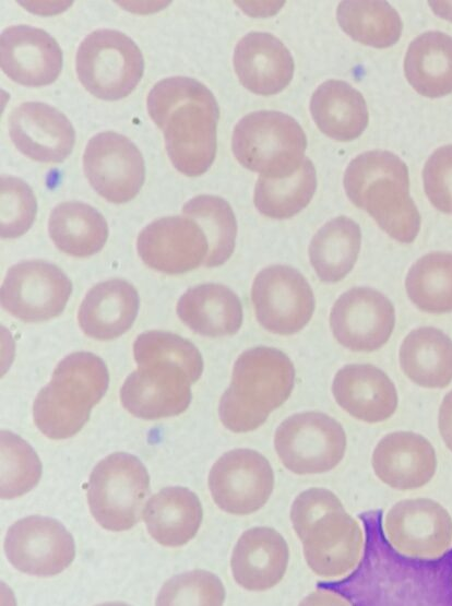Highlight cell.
Listing matches in <instances>:
<instances>
[{
	"label": "cell",
	"mask_w": 452,
	"mask_h": 606,
	"mask_svg": "<svg viewBox=\"0 0 452 606\" xmlns=\"http://www.w3.org/2000/svg\"><path fill=\"white\" fill-rule=\"evenodd\" d=\"M138 368L120 390L123 407L142 419L179 415L191 402L190 385L202 375L203 359L188 340L165 331H147L133 344Z\"/></svg>",
	"instance_id": "1"
},
{
	"label": "cell",
	"mask_w": 452,
	"mask_h": 606,
	"mask_svg": "<svg viewBox=\"0 0 452 606\" xmlns=\"http://www.w3.org/2000/svg\"><path fill=\"white\" fill-rule=\"evenodd\" d=\"M48 230L59 250L79 258L98 252L108 238L105 217L79 201L59 203L50 213Z\"/></svg>",
	"instance_id": "31"
},
{
	"label": "cell",
	"mask_w": 452,
	"mask_h": 606,
	"mask_svg": "<svg viewBox=\"0 0 452 606\" xmlns=\"http://www.w3.org/2000/svg\"><path fill=\"white\" fill-rule=\"evenodd\" d=\"M347 445L342 425L321 412H302L283 420L274 433L282 464L297 475L322 474L336 467Z\"/></svg>",
	"instance_id": "9"
},
{
	"label": "cell",
	"mask_w": 452,
	"mask_h": 606,
	"mask_svg": "<svg viewBox=\"0 0 452 606\" xmlns=\"http://www.w3.org/2000/svg\"><path fill=\"white\" fill-rule=\"evenodd\" d=\"M0 64L12 81L25 86H44L57 80L62 51L46 31L29 25H12L0 37Z\"/></svg>",
	"instance_id": "20"
},
{
	"label": "cell",
	"mask_w": 452,
	"mask_h": 606,
	"mask_svg": "<svg viewBox=\"0 0 452 606\" xmlns=\"http://www.w3.org/2000/svg\"><path fill=\"white\" fill-rule=\"evenodd\" d=\"M306 148L307 136L300 124L281 111L250 112L233 131L231 150L236 159L269 179L294 175L306 158Z\"/></svg>",
	"instance_id": "6"
},
{
	"label": "cell",
	"mask_w": 452,
	"mask_h": 606,
	"mask_svg": "<svg viewBox=\"0 0 452 606\" xmlns=\"http://www.w3.org/2000/svg\"><path fill=\"white\" fill-rule=\"evenodd\" d=\"M225 601L222 581L206 570H192L169 579L160 589L156 605L218 606Z\"/></svg>",
	"instance_id": "38"
},
{
	"label": "cell",
	"mask_w": 452,
	"mask_h": 606,
	"mask_svg": "<svg viewBox=\"0 0 452 606\" xmlns=\"http://www.w3.org/2000/svg\"><path fill=\"white\" fill-rule=\"evenodd\" d=\"M4 551L9 561L21 572L51 577L71 565L75 545L72 535L59 521L31 515L10 526Z\"/></svg>",
	"instance_id": "15"
},
{
	"label": "cell",
	"mask_w": 452,
	"mask_h": 606,
	"mask_svg": "<svg viewBox=\"0 0 452 606\" xmlns=\"http://www.w3.org/2000/svg\"><path fill=\"white\" fill-rule=\"evenodd\" d=\"M361 245L359 225L349 217L337 216L324 224L309 245L310 263L325 283L343 280L354 268Z\"/></svg>",
	"instance_id": "32"
},
{
	"label": "cell",
	"mask_w": 452,
	"mask_h": 606,
	"mask_svg": "<svg viewBox=\"0 0 452 606\" xmlns=\"http://www.w3.org/2000/svg\"><path fill=\"white\" fill-rule=\"evenodd\" d=\"M13 144L27 157L48 164L63 162L71 153L75 132L64 114L40 102H26L9 116Z\"/></svg>",
	"instance_id": "19"
},
{
	"label": "cell",
	"mask_w": 452,
	"mask_h": 606,
	"mask_svg": "<svg viewBox=\"0 0 452 606\" xmlns=\"http://www.w3.org/2000/svg\"><path fill=\"white\" fill-rule=\"evenodd\" d=\"M203 510L198 496L186 487H166L152 496L143 509L150 535L160 545L178 547L192 539Z\"/></svg>",
	"instance_id": "28"
},
{
	"label": "cell",
	"mask_w": 452,
	"mask_h": 606,
	"mask_svg": "<svg viewBox=\"0 0 452 606\" xmlns=\"http://www.w3.org/2000/svg\"><path fill=\"white\" fill-rule=\"evenodd\" d=\"M383 530L393 548L411 558L437 559L452 545V518L429 498L396 502L384 516Z\"/></svg>",
	"instance_id": "14"
},
{
	"label": "cell",
	"mask_w": 452,
	"mask_h": 606,
	"mask_svg": "<svg viewBox=\"0 0 452 606\" xmlns=\"http://www.w3.org/2000/svg\"><path fill=\"white\" fill-rule=\"evenodd\" d=\"M251 300L259 323L279 335H290L304 329L316 306L313 292L304 275L281 264L270 265L257 274Z\"/></svg>",
	"instance_id": "10"
},
{
	"label": "cell",
	"mask_w": 452,
	"mask_h": 606,
	"mask_svg": "<svg viewBox=\"0 0 452 606\" xmlns=\"http://www.w3.org/2000/svg\"><path fill=\"white\" fill-rule=\"evenodd\" d=\"M405 288L423 311H452V253L435 251L419 258L409 269Z\"/></svg>",
	"instance_id": "35"
},
{
	"label": "cell",
	"mask_w": 452,
	"mask_h": 606,
	"mask_svg": "<svg viewBox=\"0 0 452 606\" xmlns=\"http://www.w3.org/2000/svg\"><path fill=\"white\" fill-rule=\"evenodd\" d=\"M72 284L57 265L28 260L11 266L1 286L4 310L25 322L59 316L71 295Z\"/></svg>",
	"instance_id": "11"
},
{
	"label": "cell",
	"mask_w": 452,
	"mask_h": 606,
	"mask_svg": "<svg viewBox=\"0 0 452 606\" xmlns=\"http://www.w3.org/2000/svg\"><path fill=\"white\" fill-rule=\"evenodd\" d=\"M295 378V367L282 350L270 346L245 350L235 361L230 385L219 400L222 424L237 433L255 430L288 400Z\"/></svg>",
	"instance_id": "4"
},
{
	"label": "cell",
	"mask_w": 452,
	"mask_h": 606,
	"mask_svg": "<svg viewBox=\"0 0 452 606\" xmlns=\"http://www.w3.org/2000/svg\"><path fill=\"white\" fill-rule=\"evenodd\" d=\"M146 105L176 169L189 177L204 174L216 155L219 108L213 93L195 79L171 76L152 87Z\"/></svg>",
	"instance_id": "2"
},
{
	"label": "cell",
	"mask_w": 452,
	"mask_h": 606,
	"mask_svg": "<svg viewBox=\"0 0 452 606\" xmlns=\"http://www.w3.org/2000/svg\"><path fill=\"white\" fill-rule=\"evenodd\" d=\"M343 183L348 199L389 236L404 243L416 239L421 218L409 195L408 168L397 155L384 150L359 154L346 167Z\"/></svg>",
	"instance_id": "3"
},
{
	"label": "cell",
	"mask_w": 452,
	"mask_h": 606,
	"mask_svg": "<svg viewBox=\"0 0 452 606\" xmlns=\"http://www.w3.org/2000/svg\"><path fill=\"white\" fill-rule=\"evenodd\" d=\"M317 189L314 165L305 158L300 168L290 177L269 179L259 176L253 194L258 211L266 217L284 219L302 211Z\"/></svg>",
	"instance_id": "34"
},
{
	"label": "cell",
	"mask_w": 452,
	"mask_h": 606,
	"mask_svg": "<svg viewBox=\"0 0 452 606\" xmlns=\"http://www.w3.org/2000/svg\"><path fill=\"white\" fill-rule=\"evenodd\" d=\"M108 383V369L102 358L88 352L70 354L57 365L50 382L34 401L35 425L50 439L76 435Z\"/></svg>",
	"instance_id": "5"
},
{
	"label": "cell",
	"mask_w": 452,
	"mask_h": 606,
	"mask_svg": "<svg viewBox=\"0 0 452 606\" xmlns=\"http://www.w3.org/2000/svg\"><path fill=\"white\" fill-rule=\"evenodd\" d=\"M400 366L414 383L442 389L452 381V340L432 326L411 331L399 352Z\"/></svg>",
	"instance_id": "29"
},
{
	"label": "cell",
	"mask_w": 452,
	"mask_h": 606,
	"mask_svg": "<svg viewBox=\"0 0 452 606\" xmlns=\"http://www.w3.org/2000/svg\"><path fill=\"white\" fill-rule=\"evenodd\" d=\"M177 314L193 332L221 337L234 335L242 324L239 297L222 284H201L189 288L178 300Z\"/></svg>",
	"instance_id": "26"
},
{
	"label": "cell",
	"mask_w": 452,
	"mask_h": 606,
	"mask_svg": "<svg viewBox=\"0 0 452 606\" xmlns=\"http://www.w3.org/2000/svg\"><path fill=\"white\" fill-rule=\"evenodd\" d=\"M234 68L250 92L270 96L283 91L294 75V59L287 47L270 33L251 32L237 43Z\"/></svg>",
	"instance_id": "23"
},
{
	"label": "cell",
	"mask_w": 452,
	"mask_h": 606,
	"mask_svg": "<svg viewBox=\"0 0 452 606\" xmlns=\"http://www.w3.org/2000/svg\"><path fill=\"white\" fill-rule=\"evenodd\" d=\"M371 465L376 476L397 490L417 489L428 484L437 470L435 448L413 431L385 435L376 445Z\"/></svg>",
	"instance_id": "21"
},
{
	"label": "cell",
	"mask_w": 452,
	"mask_h": 606,
	"mask_svg": "<svg viewBox=\"0 0 452 606\" xmlns=\"http://www.w3.org/2000/svg\"><path fill=\"white\" fill-rule=\"evenodd\" d=\"M439 431L449 450L452 451V391L442 400L438 416Z\"/></svg>",
	"instance_id": "42"
},
{
	"label": "cell",
	"mask_w": 452,
	"mask_h": 606,
	"mask_svg": "<svg viewBox=\"0 0 452 606\" xmlns=\"http://www.w3.org/2000/svg\"><path fill=\"white\" fill-rule=\"evenodd\" d=\"M289 549L284 537L269 526L247 530L237 540L230 559L235 581L243 589L262 592L284 578Z\"/></svg>",
	"instance_id": "24"
},
{
	"label": "cell",
	"mask_w": 452,
	"mask_h": 606,
	"mask_svg": "<svg viewBox=\"0 0 452 606\" xmlns=\"http://www.w3.org/2000/svg\"><path fill=\"white\" fill-rule=\"evenodd\" d=\"M345 510L338 497L325 488L312 487L301 491L293 501L290 521L301 540L309 530L325 515Z\"/></svg>",
	"instance_id": "40"
},
{
	"label": "cell",
	"mask_w": 452,
	"mask_h": 606,
	"mask_svg": "<svg viewBox=\"0 0 452 606\" xmlns=\"http://www.w3.org/2000/svg\"><path fill=\"white\" fill-rule=\"evenodd\" d=\"M182 212L194 219L206 236L209 253L204 265L224 264L234 252L237 236V222L230 204L217 195L200 194L186 202Z\"/></svg>",
	"instance_id": "36"
},
{
	"label": "cell",
	"mask_w": 452,
	"mask_h": 606,
	"mask_svg": "<svg viewBox=\"0 0 452 606\" xmlns=\"http://www.w3.org/2000/svg\"><path fill=\"white\" fill-rule=\"evenodd\" d=\"M139 310V295L132 284L112 278L93 286L78 314L82 331L90 337L108 341L127 332Z\"/></svg>",
	"instance_id": "25"
},
{
	"label": "cell",
	"mask_w": 452,
	"mask_h": 606,
	"mask_svg": "<svg viewBox=\"0 0 452 606\" xmlns=\"http://www.w3.org/2000/svg\"><path fill=\"white\" fill-rule=\"evenodd\" d=\"M332 393L345 412L368 424L389 419L397 408L393 381L370 364H350L341 368L333 379Z\"/></svg>",
	"instance_id": "22"
},
{
	"label": "cell",
	"mask_w": 452,
	"mask_h": 606,
	"mask_svg": "<svg viewBox=\"0 0 452 606\" xmlns=\"http://www.w3.org/2000/svg\"><path fill=\"white\" fill-rule=\"evenodd\" d=\"M150 492V476L134 455L116 452L94 467L87 488V501L97 523L109 531L134 526Z\"/></svg>",
	"instance_id": "7"
},
{
	"label": "cell",
	"mask_w": 452,
	"mask_h": 606,
	"mask_svg": "<svg viewBox=\"0 0 452 606\" xmlns=\"http://www.w3.org/2000/svg\"><path fill=\"white\" fill-rule=\"evenodd\" d=\"M395 324L393 304L370 287H354L342 294L330 312L336 341L355 352H372L390 338Z\"/></svg>",
	"instance_id": "16"
},
{
	"label": "cell",
	"mask_w": 452,
	"mask_h": 606,
	"mask_svg": "<svg viewBox=\"0 0 452 606\" xmlns=\"http://www.w3.org/2000/svg\"><path fill=\"white\" fill-rule=\"evenodd\" d=\"M305 560L320 578H342L360 561L364 533L359 522L345 510L325 515L301 539Z\"/></svg>",
	"instance_id": "18"
},
{
	"label": "cell",
	"mask_w": 452,
	"mask_h": 606,
	"mask_svg": "<svg viewBox=\"0 0 452 606\" xmlns=\"http://www.w3.org/2000/svg\"><path fill=\"white\" fill-rule=\"evenodd\" d=\"M2 238H16L32 226L37 202L32 188L22 179L3 175L0 180Z\"/></svg>",
	"instance_id": "39"
},
{
	"label": "cell",
	"mask_w": 452,
	"mask_h": 606,
	"mask_svg": "<svg viewBox=\"0 0 452 606\" xmlns=\"http://www.w3.org/2000/svg\"><path fill=\"white\" fill-rule=\"evenodd\" d=\"M404 72L423 96L437 98L452 92V37L439 31L425 32L408 46Z\"/></svg>",
	"instance_id": "30"
},
{
	"label": "cell",
	"mask_w": 452,
	"mask_h": 606,
	"mask_svg": "<svg viewBox=\"0 0 452 606\" xmlns=\"http://www.w3.org/2000/svg\"><path fill=\"white\" fill-rule=\"evenodd\" d=\"M423 180L431 204L443 213H452V144L437 148L429 156Z\"/></svg>",
	"instance_id": "41"
},
{
	"label": "cell",
	"mask_w": 452,
	"mask_h": 606,
	"mask_svg": "<svg viewBox=\"0 0 452 606\" xmlns=\"http://www.w3.org/2000/svg\"><path fill=\"white\" fill-rule=\"evenodd\" d=\"M209 487L219 509L235 515H247L269 501L274 489V472L260 452L234 449L213 464Z\"/></svg>",
	"instance_id": "12"
},
{
	"label": "cell",
	"mask_w": 452,
	"mask_h": 606,
	"mask_svg": "<svg viewBox=\"0 0 452 606\" xmlns=\"http://www.w3.org/2000/svg\"><path fill=\"white\" fill-rule=\"evenodd\" d=\"M75 64L83 86L105 100L128 96L144 71L143 56L136 44L124 33L109 28L96 29L82 40Z\"/></svg>",
	"instance_id": "8"
},
{
	"label": "cell",
	"mask_w": 452,
	"mask_h": 606,
	"mask_svg": "<svg viewBox=\"0 0 452 606\" xmlns=\"http://www.w3.org/2000/svg\"><path fill=\"white\" fill-rule=\"evenodd\" d=\"M336 19L349 37L374 48L394 45L403 31L399 13L386 1H342L336 10Z\"/></svg>",
	"instance_id": "33"
},
{
	"label": "cell",
	"mask_w": 452,
	"mask_h": 606,
	"mask_svg": "<svg viewBox=\"0 0 452 606\" xmlns=\"http://www.w3.org/2000/svg\"><path fill=\"white\" fill-rule=\"evenodd\" d=\"M83 168L94 190L112 203L132 200L145 179L141 152L127 136L114 131L99 132L90 139Z\"/></svg>",
	"instance_id": "13"
},
{
	"label": "cell",
	"mask_w": 452,
	"mask_h": 606,
	"mask_svg": "<svg viewBox=\"0 0 452 606\" xmlns=\"http://www.w3.org/2000/svg\"><path fill=\"white\" fill-rule=\"evenodd\" d=\"M310 111L318 129L340 142L357 139L369 122L364 96L342 80L321 83L310 98Z\"/></svg>",
	"instance_id": "27"
},
{
	"label": "cell",
	"mask_w": 452,
	"mask_h": 606,
	"mask_svg": "<svg viewBox=\"0 0 452 606\" xmlns=\"http://www.w3.org/2000/svg\"><path fill=\"white\" fill-rule=\"evenodd\" d=\"M41 476V462L34 449L20 436L1 431V484L3 499L23 496Z\"/></svg>",
	"instance_id": "37"
},
{
	"label": "cell",
	"mask_w": 452,
	"mask_h": 606,
	"mask_svg": "<svg viewBox=\"0 0 452 606\" xmlns=\"http://www.w3.org/2000/svg\"><path fill=\"white\" fill-rule=\"evenodd\" d=\"M138 253L159 272L182 274L204 264L209 242L200 225L188 216H167L150 223L139 234Z\"/></svg>",
	"instance_id": "17"
}]
</instances>
